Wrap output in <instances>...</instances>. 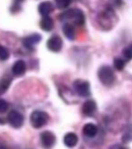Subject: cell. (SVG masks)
Segmentation results:
<instances>
[{
    "mask_svg": "<svg viewBox=\"0 0 132 149\" xmlns=\"http://www.w3.org/2000/svg\"><path fill=\"white\" fill-rule=\"evenodd\" d=\"M98 132V127L97 125L93 124V123H87L83 126V134L88 138L95 137Z\"/></svg>",
    "mask_w": 132,
    "mask_h": 149,
    "instance_id": "obj_16",
    "label": "cell"
},
{
    "mask_svg": "<svg viewBox=\"0 0 132 149\" xmlns=\"http://www.w3.org/2000/svg\"><path fill=\"white\" fill-rule=\"evenodd\" d=\"M53 10H54V5L51 1H43L39 4V8H37V10L43 17L49 16V14H51Z\"/></svg>",
    "mask_w": 132,
    "mask_h": 149,
    "instance_id": "obj_10",
    "label": "cell"
},
{
    "mask_svg": "<svg viewBox=\"0 0 132 149\" xmlns=\"http://www.w3.org/2000/svg\"><path fill=\"white\" fill-rule=\"evenodd\" d=\"M55 4L57 6L59 10H65V8H68L72 3V0H54Z\"/></svg>",
    "mask_w": 132,
    "mask_h": 149,
    "instance_id": "obj_18",
    "label": "cell"
},
{
    "mask_svg": "<svg viewBox=\"0 0 132 149\" xmlns=\"http://www.w3.org/2000/svg\"><path fill=\"white\" fill-rule=\"evenodd\" d=\"M47 47L52 52H59L62 48V40L59 36H52L47 42Z\"/></svg>",
    "mask_w": 132,
    "mask_h": 149,
    "instance_id": "obj_8",
    "label": "cell"
},
{
    "mask_svg": "<svg viewBox=\"0 0 132 149\" xmlns=\"http://www.w3.org/2000/svg\"><path fill=\"white\" fill-rule=\"evenodd\" d=\"M100 25L104 27L105 29H109L112 27V25H115V14L111 8H106L101 13V15L98 18Z\"/></svg>",
    "mask_w": 132,
    "mask_h": 149,
    "instance_id": "obj_3",
    "label": "cell"
},
{
    "mask_svg": "<svg viewBox=\"0 0 132 149\" xmlns=\"http://www.w3.org/2000/svg\"><path fill=\"white\" fill-rule=\"evenodd\" d=\"M41 40H42L41 35H39V33H33V35H30L23 39V45H24L26 48H28V49H32L33 46L37 45V43H40Z\"/></svg>",
    "mask_w": 132,
    "mask_h": 149,
    "instance_id": "obj_9",
    "label": "cell"
},
{
    "mask_svg": "<svg viewBox=\"0 0 132 149\" xmlns=\"http://www.w3.org/2000/svg\"><path fill=\"white\" fill-rule=\"evenodd\" d=\"M10 57V52L2 45H0V61H6Z\"/></svg>",
    "mask_w": 132,
    "mask_h": 149,
    "instance_id": "obj_20",
    "label": "cell"
},
{
    "mask_svg": "<svg viewBox=\"0 0 132 149\" xmlns=\"http://www.w3.org/2000/svg\"><path fill=\"white\" fill-rule=\"evenodd\" d=\"M12 72L15 76H22L26 72V64L24 61L19 60L14 64L12 68Z\"/></svg>",
    "mask_w": 132,
    "mask_h": 149,
    "instance_id": "obj_12",
    "label": "cell"
},
{
    "mask_svg": "<svg viewBox=\"0 0 132 149\" xmlns=\"http://www.w3.org/2000/svg\"><path fill=\"white\" fill-rule=\"evenodd\" d=\"M56 138H55L54 134L51 132H44L41 134V142H42L43 147L45 149L52 148L53 145L55 144Z\"/></svg>",
    "mask_w": 132,
    "mask_h": 149,
    "instance_id": "obj_7",
    "label": "cell"
},
{
    "mask_svg": "<svg viewBox=\"0 0 132 149\" xmlns=\"http://www.w3.org/2000/svg\"><path fill=\"white\" fill-rule=\"evenodd\" d=\"M49 116L47 113L42 112V111H35L30 115V123L35 128H41L47 124Z\"/></svg>",
    "mask_w": 132,
    "mask_h": 149,
    "instance_id": "obj_4",
    "label": "cell"
},
{
    "mask_svg": "<svg viewBox=\"0 0 132 149\" xmlns=\"http://www.w3.org/2000/svg\"><path fill=\"white\" fill-rule=\"evenodd\" d=\"M40 26L45 31H51L53 29V27H54V23H53L52 18H50L49 16L43 17L40 22Z\"/></svg>",
    "mask_w": 132,
    "mask_h": 149,
    "instance_id": "obj_15",
    "label": "cell"
},
{
    "mask_svg": "<svg viewBox=\"0 0 132 149\" xmlns=\"http://www.w3.org/2000/svg\"><path fill=\"white\" fill-rule=\"evenodd\" d=\"M10 82H12V78L10 76H4L0 81V92H5L8 88L10 87Z\"/></svg>",
    "mask_w": 132,
    "mask_h": 149,
    "instance_id": "obj_17",
    "label": "cell"
},
{
    "mask_svg": "<svg viewBox=\"0 0 132 149\" xmlns=\"http://www.w3.org/2000/svg\"><path fill=\"white\" fill-rule=\"evenodd\" d=\"M96 109H97V104L94 100H87L82 105V113L87 117H91L95 114Z\"/></svg>",
    "mask_w": 132,
    "mask_h": 149,
    "instance_id": "obj_11",
    "label": "cell"
},
{
    "mask_svg": "<svg viewBox=\"0 0 132 149\" xmlns=\"http://www.w3.org/2000/svg\"><path fill=\"white\" fill-rule=\"evenodd\" d=\"M8 120L10 122V124L15 128H19L23 125V122H24V118L23 116L17 111H10L8 113Z\"/></svg>",
    "mask_w": 132,
    "mask_h": 149,
    "instance_id": "obj_6",
    "label": "cell"
},
{
    "mask_svg": "<svg viewBox=\"0 0 132 149\" xmlns=\"http://www.w3.org/2000/svg\"><path fill=\"white\" fill-rule=\"evenodd\" d=\"M74 89L79 96L87 97L91 95V87L88 81L86 80L77 79L74 81Z\"/></svg>",
    "mask_w": 132,
    "mask_h": 149,
    "instance_id": "obj_5",
    "label": "cell"
},
{
    "mask_svg": "<svg viewBox=\"0 0 132 149\" xmlns=\"http://www.w3.org/2000/svg\"><path fill=\"white\" fill-rule=\"evenodd\" d=\"M132 51H131V46H128V47H126L124 49V51H123V54H124V56L126 57V60L127 61H130L131 60V56H132Z\"/></svg>",
    "mask_w": 132,
    "mask_h": 149,
    "instance_id": "obj_21",
    "label": "cell"
},
{
    "mask_svg": "<svg viewBox=\"0 0 132 149\" xmlns=\"http://www.w3.org/2000/svg\"><path fill=\"white\" fill-rule=\"evenodd\" d=\"M62 31H64L67 39H69L70 41L75 40L76 31H75V27L73 24H71V23H65V25L62 26Z\"/></svg>",
    "mask_w": 132,
    "mask_h": 149,
    "instance_id": "obj_13",
    "label": "cell"
},
{
    "mask_svg": "<svg viewBox=\"0 0 132 149\" xmlns=\"http://www.w3.org/2000/svg\"><path fill=\"white\" fill-rule=\"evenodd\" d=\"M98 77L99 80L106 87H110L115 81V74L112 68L109 66H102L98 70Z\"/></svg>",
    "mask_w": 132,
    "mask_h": 149,
    "instance_id": "obj_2",
    "label": "cell"
},
{
    "mask_svg": "<svg viewBox=\"0 0 132 149\" xmlns=\"http://www.w3.org/2000/svg\"><path fill=\"white\" fill-rule=\"evenodd\" d=\"M119 149H127V148H125V147H120Z\"/></svg>",
    "mask_w": 132,
    "mask_h": 149,
    "instance_id": "obj_24",
    "label": "cell"
},
{
    "mask_svg": "<svg viewBox=\"0 0 132 149\" xmlns=\"http://www.w3.org/2000/svg\"><path fill=\"white\" fill-rule=\"evenodd\" d=\"M22 1H24V0H16V2H18V3L22 2Z\"/></svg>",
    "mask_w": 132,
    "mask_h": 149,
    "instance_id": "obj_23",
    "label": "cell"
},
{
    "mask_svg": "<svg viewBox=\"0 0 132 149\" xmlns=\"http://www.w3.org/2000/svg\"><path fill=\"white\" fill-rule=\"evenodd\" d=\"M58 19L66 23L73 22L78 26H82L85 23V16L82 10L79 8H71L69 10H66L58 16Z\"/></svg>",
    "mask_w": 132,
    "mask_h": 149,
    "instance_id": "obj_1",
    "label": "cell"
},
{
    "mask_svg": "<svg viewBox=\"0 0 132 149\" xmlns=\"http://www.w3.org/2000/svg\"><path fill=\"white\" fill-rule=\"evenodd\" d=\"M8 109V103L5 100L0 99V113H4L6 112Z\"/></svg>",
    "mask_w": 132,
    "mask_h": 149,
    "instance_id": "obj_22",
    "label": "cell"
},
{
    "mask_svg": "<svg viewBox=\"0 0 132 149\" xmlns=\"http://www.w3.org/2000/svg\"><path fill=\"white\" fill-rule=\"evenodd\" d=\"M125 64H126L125 61L122 60L121 57H115V60H113V66H115V68L117 71H122L125 68Z\"/></svg>",
    "mask_w": 132,
    "mask_h": 149,
    "instance_id": "obj_19",
    "label": "cell"
},
{
    "mask_svg": "<svg viewBox=\"0 0 132 149\" xmlns=\"http://www.w3.org/2000/svg\"><path fill=\"white\" fill-rule=\"evenodd\" d=\"M64 143L67 147H70V148H73L77 145L78 143V137L77 134H75L74 132H69L65 136L64 138Z\"/></svg>",
    "mask_w": 132,
    "mask_h": 149,
    "instance_id": "obj_14",
    "label": "cell"
}]
</instances>
